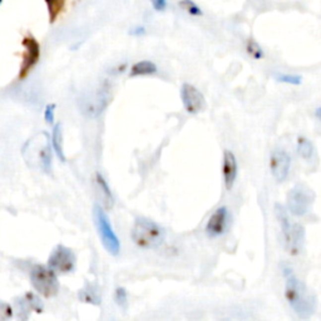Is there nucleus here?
<instances>
[{"label": "nucleus", "mask_w": 321, "mask_h": 321, "mask_svg": "<svg viewBox=\"0 0 321 321\" xmlns=\"http://www.w3.org/2000/svg\"><path fill=\"white\" fill-rule=\"evenodd\" d=\"M286 279L285 284V299L290 308L300 319H309L315 311L316 297L300 279H297L289 266L282 268Z\"/></svg>", "instance_id": "f257e3e1"}, {"label": "nucleus", "mask_w": 321, "mask_h": 321, "mask_svg": "<svg viewBox=\"0 0 321 321\" xmlns=\"http://www.w3.org/2000/svg\"><path fill=\"white\" fill-rule=\"evenodd\" d=\"M52 142L45 132L38 133L23 147V157L28 166L34 170H42L45 173L52 171Z\"/></svg>", "instance_id": "f03ea898"}, {"label": "nucleus", "mask_w": 321, "mask_h": 321, "mask_svg": "<svg viewBox=\"0 0 321 321\" xmlns=\"http://www.w3.org/2000/svg\"><path fill=\"white\" fill-rule=\"evenodd\" d=\"M275 212L281 227L282 239H284L285 249L291 256L300 255L305 244V228L301 223H292L290 220L289 211L282 204L277 203L275 206Z\"/></svg>", "instance_id": "7ed1b4c3"}, {"label": "nucleus", "mask_w": 321, "mask_h": 321, "mask_svg": "<svg viewBox=\"0 0 321 321\" xmlns=\"http://www.w3.org/2000/svg\"><path fill=\"white\" fill-rule=\"evenodd\" d=\"M165 228L146 217H137L130 231L134 245L143 250H156L165 241Z\"/></svg>", "instance_id": "20e7f679"}, {"label": "nucleus", "mask_w": 321, "mask_h": 321, "mask_svg": "<svg viewBox=\"0 0 321 321\" xmlns=\"http://www.w3.org/2000/svg\"><path fill=\"white\" fill-rule=\"evenodd\" d=\"M315 198V192L310 187L297 183L286 194L287 211L295 217H304L311 211Z\"/></svg>", "instance_id": "39448f33"}, {"label": "nucleus", "mask_w": 321, "mask_h": 321, "mask_svg": "<svg viewBox=\"0 0 321 321\" xmlns=\"http://www.w3.org/2000/svg\"><path fill=\"white\" fill-rule=\"evenodd\" d=\"M30 282L35 291L42 296L53 297L59 291V281L56 271L48 265H34L30 270Z\"/></svg>", "instance_id": "423d86ee"}, {"label": "nucleus", "mask_w": 321, "mask_h": 321, "mask_svg": "<svg viewBox=\"0 0 321 321\" xmlns=\"http://www.w3.org/2000/svg\"><path fill=\"white\" fill-rule=\"evenodd\" d=\"M93 217L96 227L98 230L99 237L102 240L104 249L111 254V255L117 256L121 251V242L118 236L114 232L113 227H112L109 218L107 213L104 212L103 207L101 206H94L93 208Z\"/></svg>", "instance_id": "0eeeda50"}, {"label": "nucleus", "mask_w": 321, "mask_h": 321, "mask_svg": "<svg viewBox=\"0 0 321 321\" xmlns=\"http://www.w3.org/2000/svg\"><path fill=\"white\" fill-rule=\"evenodd\" d=\"M24 47V53H23V61H21L20 70H19L18 78L20 80L25 79L32 72L33 68L38 64L40 59V44L32 34H28L23 38L21 42Z\"/></svg>", "instance_id": "6e6552de"}, {"label": "nucleus", "mask_w": 321, "mask_h": 321, "mask_svg": "<svg viewBox=\"0 0 321 321\" xmlns=\"http://www.w3.org/2000/svg\"><path fill=\"white\" fill-rule=\"evenodd\" d=\"M75 263H77V257H75L74 252L64 245H58L52 251L48 258L49 267L62 275L74 271Z\"/></svg>", "instance_id": "1a4fd4ad"}, {"label": "nucleus", "mask_w": 321, "mask_h": 321, "mask_svg": "<svg viewBox=\"0 0 321 321\" xmlns=\"http://www.w3.org/2000/svg\"><path fill=\"white\" fill-rule=\"evenodd\" d=\"M181 99H182L183 108L190 114L201 113L207 107L206 98L201 93V90L190 83H183L181 87Z\"/></svg>", "instance_id": "9d476101"}, {"label": "nucleus", "mask_w": 321, "mask_h": 321, "mask_svg": "<svg viewBox=\"0 0 321 321\" xmlns=\"http://www.w3.org/2000/svg\"><path fill=\"white\" fill-rule=\"evenodd\" d=\"M230 212L226 206H221L208 218L207 225L204 227V231L210 239H217L227 231L228 225H230Z\"/></svg>", "instance_id": "9b49d317"}, {"label": "nucleus", "mask_w": 321, "mask_h": 321, "mask_svg": "<svg viewBox=\"0 0 321 321\" xmlns=\"http://www.w3.org/2000/svg\"><path fill=\"white\" fill-rule=\"evenodd\" d=\"M291 167V158L286 151L281 148L273 149L270 154V171L277 182H284Z\"/></svg>", "instance_id": "f8f14e48"}, {"label": "nucleus", "mask_w": 321, "mask_h": 321, "mask_svg": "<svg viewBox=\"0 0 321 321\" xmlns=\"http://www.w3.org/2000/svg\"><path fill=\"white\" fill-rule=\"evenodd\" d=\"M237 171H239V166H237L236 156L230 149H226L222 157V177L223 185L227 191H231L232 187L235 186Z\"/></svg>", "instance_id": "ddd939ff"}, {"label": "nucleus", "mask_w": 321, "mask_h": 321, "mask_svg": "<svg viewBox=\"0 0 321 321\" xmlns=\"http://www.w3.org/2000/svg\"><path fill=\"white\" fill-rule=\"evenodd\" d=\"M96 181H97V186H98V190H99V194H101L103 207L107 208V210H111L114 204V198H113V194H112L111 192V189H109L108 186V183L106 182V180H104L103 176H102L101 173H97Z\"/></svg>", "instance_id": "4468645a"}, {"label": "nucleus", "mask_w": 321, "mask_h": 321, "mask_svg": "<svg viewBox=\"0 0 321 321\" xmlns=\"http://www.w3.org/2000/svg\"><path fill=\"white\" fill-rule=\"evenodd\" d=\"M158 68L156 64L151 61H141L138 63L133 64L130 68L129 77H142V75H152L156 74Z\"/></svg>", "instance_id": "2eb2a0df"}, {"label": "nucleus", "mask_w": 321, "mask_h": 321, "mask_svg": "<svg viewBox=\"0 0 321 321\" xmlns=\"http://www.w3.org/2000/svg\"><path fill=\"white\" fill-rule=\"evenodd\" d=\"M79 299L83 303L99 305L101 304V294L96 285L87 284L82 290H79Z\"/></svg>", "instance_id": "dca6fc26"}, {"label": "nucleus", "mask_w": 321, "mask_h": 321, "mask_svg": "<svg viewBox=\"0 0 321 321\" xmlns=\"http://www.w3.org/2000/svg\"><path fill=\"white\" fill-rule=\"evenodd\" d=\"M47 9H48L49 15V23L54 24L58 20L59 16L63 14L64 9H65L66 0H44Z\"/></svg>", "instance_id": "f3484780"}, {"label": "nucleus", "mask_w": 321, "mask_h": 321, "mask_svg": "<svg viewBox=\"0 0 321 321\" xmlns=\"http://www.w3.org/2000/svg\"><path fill=\"white\" fill-rule=\"evenodd\" d=\"M52 147H53V151L56 152L57 156L59 157L61 161H65V156H64L63 151V137H62V126L61 123H57L53 128V133H52Z\"/></svg>", "instance_id": "a211bd4d"}, {"label": "nucleus", "mask_w": 321, "mask_h": 321, "mask_svg": "<svg viewBox=\"0 0 321 321\" xmlns=\"http://www.w3.org/2000/svg\"><path fill=\"white\" fill-rule=\"evenodd\" d=\"M297 154L303 159H310L314 156V144L305 137L297 138Z\"/></svg>", "instance_id": "6ab92c4d"}, {"label": "nucleus", "mask_w": 321, "mask_h": 321, "mask_svg": "<svg viewBox=\"0 0 321 321\" xmlns=\"http://www.w3.org/2000/svg\"><path fill=\"white\" fill-rule=\"evenodd\" d=\"M246 51L249 53V56L251 58L260 61V59L265 58V53H263L262 48L258 45L257 42H255L254 39H249L246 43Z\"/></svg>", "instance_id": "aec40b11"}, {"label": "nucleus", "mask_w": 321, "mask_h": 321, "mask_svg": "<svg viewBox=\"0 0 321 321\" xmlns=\"http://www.w3.org/2000/svg\"><path fill=\"white\" fill-rule=\"evenodd\" d=\"M181 9L189 13L192 16H201L202 10L199 9V6L194 3L193 0H181L180 1Z\"/></svg>", "instance_id": "412c9836"}, {"label": "nucleus", "mask_w": 321, "mask_h": 321, "mask_svg": "<svg viewBox=\"0 0 321 321\" xmlns=\"http://www.w3.org/2000/svg\"><path fill=\"white\" fill-rule=\"evenodd\" d=\"M275 78H276L277 82L286 83V84L291 85H299L303 82V77L296 74H285V73H280V74H277Z\"/></svg>", "instance_id": "4be33fe9"}, {"label": "nucleus", "mask_w": 321, "mask_h": 321, "mask_svg": "<svg viewBox=\"0 0 321 321\" xmlns=\"http://www.w3.org/2000/svg\"><path fill=\"white\" fill-rule=\"evenodd\" d=\"M116 301H117L118 305L122 306V308H125V306L127 305V291H126V289L118 287V289L116 290Z\"/></svg>", "instance_id": "5701e85b"}, {"label": "nucleus", "mask_w": 321, "mask_h": 321, "mask_svg": "<svg viewBox=\"0 0 321 321\" xmlns=\"http://www.w3.org/2000/svg\"><path fill=\"white\" fill-rule=\"evenodd\" d=\"M11 308L9 304L0 301V320H6V319L11 318Z\"/></svg>", "instance_id": "b1692460"}, {"label": "nucleus", "mask_w": 321, "mask_h": 321, "mask_svg": "<svg viewBox=\"0 0 321 321\" xmlns=\"http://www.w3.org/2000/svg\"><path fill=\"white\" fill-rule=\"evenodd\" d=\"M54 109H56V104H48L45 107L44 120L48 125H52L54 122Z\"/></svg>", "instance_id": "393cba45"}, {"label": "nucleus", "mask_w": 321, "mask_h": 321, "mask_svg": "<svg viewBox=\"0 0 321 321\" xmlns=\"http://www.w3.org/2000/svg\"><path fill=\"white\" fill-rule=\"evenodd\" d=\"M151 3L154 10L157 11H163L167 6V0H151Z\"/></svg>", "instance_id": "a878e982"}, {"label": "nucleus", "mask_w": 321, "mask_h": 321, "mask_svg": "<svg viewBox=\"0 0 321 321\" xmlns=\"http://www.w3.org/2000/svg\"><path fill=\"white\" fill-rule=\"evenodd\" d=\"M130 34L137 35V37H139V35H144L146 34V29H144V27H142V25H138V27L133 28V29L130 30Z\"/></svg>", "instance_id": "bb28decb"}, {"label": "nucleus", "mask_w": 321, "mask_h": 321, "mask_svg": "<svg viewBox=\"0 0 321 321\" xmlns=\"http://www.w3.org/2000/svg\"><path fill=\"white\" fill-rule=\"evenodd\" d=\"M315 116L319 121H321V107H319L318 109L315 111Z\"/></svg>", "instance_id": "cd10ccee"}, {"label": "nucleus", "mask_w": 321, "mask_h": 321, "mask_svg": "<svg viewBox=\"0 0 321 321\" xmlns=\"http://www.w3.org/2000/svg\"><path fill=\"white\" fill-rule=\"evenodd\" d=\"M1 3H3V0H0V4H1Z\"/></svg>", "instance_id": "c85d7f7f"}]
</instances>
